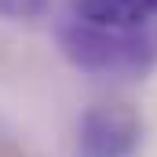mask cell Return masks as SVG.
Instances as JSON below:
<instances>
[{
    "instance_id": "obj_3",
    "label": "cell",
    "mask_w": 157,
    "mask_h": 157,
    "mask_svg": "<svg viewBox=\"0 0 157 157\" xmlns=\"http://www.w3.org/2000/svg\"><path fill=\"white\" fill-rule=\"evenodd\" d=\"M84 22L106 26V29H139L157 11V0H73Z\"/></svg>"
},
{
    "instance_id": "obj_2",
    "label": "cell",
    "mask_w": 157,
    "mask_h": 157,
    "mask_svg": "<svg viewBox=\"0 0 157 157\" xmlns=\"http://www.w3.org/2000/svg\"><path fill=\"white\" fill-rule=\"evenodd\" d=\"M143 121L128 102L91 106L77 128V157H135Z\"/></svg>"
},
{
    "instance_id": "obj_4",
    "label": "cell",
    "mask_w": 157,
    "mask_h": 157,
    "mask_svg": "<svg viewBox=\"0 0 157 157\" xmlns=\"http://www.w3.org/2000/svg\"><path fill=\"white\" fill-rule=\"evenodd\" d=\"M48 11V0H0V18H40Z\"/></svg>"
},
{
    "instance_id": "obj_1",
    "label": "cell",
    "mask_w": 157,
    "mask_h": 157,
    "mask_svg": "<svg viewBox=\"0 0 157 157\" xmlns=\"http://www.w3.org/2000/svg\"><path fill=\"white\" fill-rule=\"evenodd\" d=\"M59 44L77 70L99 77L135 80L154 66V48L146 44V37H139L135 29H106L84 22L80 15L59 26Z\"/></svg>"
}]
</instances>
